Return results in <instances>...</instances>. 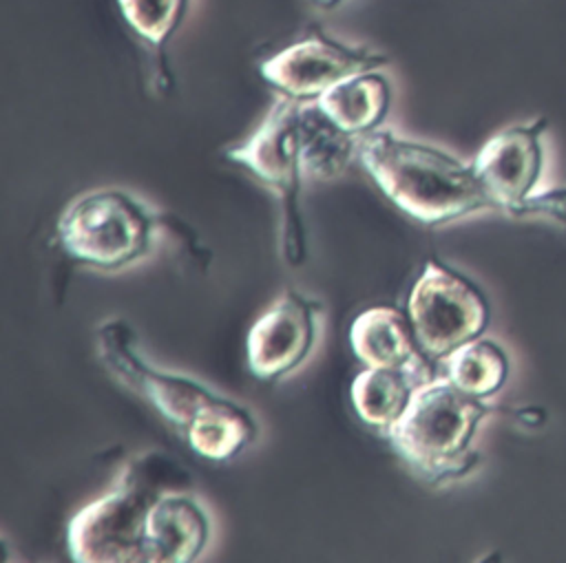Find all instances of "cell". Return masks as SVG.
<instances>
[{"mask_svg":"<svg viewBox=\"0 0 566 563\" xmlns=\"http://www.w3.org/2000/svg\"><path fill=\"white\" fill-rule=\"evenodd\" d=\"M356 155L385 196L420 223L440 225L493 210L473 163L436 146L374 130L358 137Z\"/></svg>","mask_w":566,"mask_h":563,"instance_id":"6da1fadb","label":"cell"},{"mask_svg":"<svg viewBox=\"0 0 566 563\" xmlns=\"http://www.w3.org/2000/svg\"><path fill=\"white\" fill-rule=\"evenodd\" d=\"M489 411L484 400L464 393L447 375H436L416 386L387 437L422 481L438 486L471 470L478 457L469 444Z\"/></svg>","mask_w":566,"mask_h":563,"instance_id":"7a4b0ae2","label":"cell"},{"mask_svg":"<svg viewBox=\"0 0 566 563\" xmlns=\"http://www.w3.org/2000/svg\"><path fill=\"white\" fill-rule=\"evenodd\" d=\"M175 468L164 457H142L126 466L115 488L73 514L66 530L69 554L77 563L146 561V525Z\"/></svg>","mask_w":566,"mask_h":563,"instance_id":"3957f363","label":"cell"},{"mask_svg":"<svg viewBox=\"0 0 566 563\" xmlns=\"http://www.w3.org/2000/svg\"><path fill=\"white\" fill-rule=\"evenodd\" d=\"M155 234L157 219L150 208L119 188L77 196L57 221V241L66 256L104 272L146 258Z\"/></svg>","mask_w":566,"mask_h":563,"instance_id":"277c9868","label":"cell"},{"mask_svg":"<svg viewBox=\"0 0 566 563\" xmlns=\"http://www.w3.org/2000/svg\"><path fill=\"white\" fill-rule=\"evenodd\" d=\"M228 159L248 168L274 192L281 210V254L290 267H301L307 256V236L301 212L303 137L298 99L285 95L276 99L254 135L228 150Z\"/></svg>","mask_w":566,"mask_h":563,"instance_id":"5b68a950","label":"cell"},{"mask_svg":"<svg viewBox=\"0 0 566 563\" xmlns=\"http://www.w3.org/2000/svg\"><path fill=\"white\" fill-rule=\"evenodd\" d=\"M407 314L416 340L429 360H444L482 336L489 305L473 280L444 263L427 261L411 287Z\"/></svg>","mask_w":566,"mask_h":563,"instance_id":"8992f818","label":"cell"},{"mask_svg":"<svg viewBox=\"0 0 566 563\" xmlns=\"http://www.w3.org/2000/svg\"><path fill=\"white\" fill-rule=\"evenodd\" d=\"M97 349L104 367L142 400H146L170 424L186 431L199 408L217 393L206 384L153 367L137 347L133 329L124 320H108L97 329Z\"/></svg>","mask_w":566,"mask_h":563,"instance_id":"52a82bcc","label":"cell"},{"mask_svg":"<svg viewBox=\"0 0 566 563\" xmlns=\"http://www.w3.org/2000/svg\"><path fill=\"white\" fill-rule=\"evenodd\" d=\"M387 64L389 57L380 53L314 33L268 57L261 64V77L285 97L305 102L352 75L378 71Z\"/></svg>","mask_w":566,"mask_h":563,"instance_id":"ba28073f","label":"cell"},{"mask_svg":"<svg viewBox=\"0 0 566 563\" xmlns=\"http://www.w3.org/2000/svg\"><path fill=\"white\" fill-rule=\"evenodd\" d=\"M323 305L294 289L283 291L248 333V364L263 382L296 371L310 355L318 333Z\"/></svg>","mask_w":566,"mask_h":563,"instance_id":"9c48e42d","label":"cell"},{"mask_svg":"<svg viewBox=\"0 0 566 563\" xmlns=\"http://www.w3.org/2000/svg\"><path fill=\"white\" fill-rule=\"evenodd\" d=\"M544 128L546 119L504 128L493 135L471 161L493 210L515 214L533 194L542 172Z\"/></svg>","mask_w":566,"mask_h":563,"instance_id":"30bf717a","label":"cell"},{"mask_svg":"<svg viewBox=\"0 0 566 563\" xmlns=\"http://www.w3.org/2000/svg\"><path fill=\"white\" fill-rule=\"evenodd\" d=\"M349 344L367 367L407 371L418 384L436 378L431 360L416 340L409 314L396 307L380 305L358 314L349 327Z\"/></svg>","mask_w":566,"mask_h":563,"instance_id":"8fae6325","label":"cell"},{"mask_svg":"<svg viewBox=\"0 0 566 563\" xmlns=\"http://www.w3.org/2000/svg\"><path fill=\"white\" fill-rule=\"evenodd\" d=\"M208 539L210 519L197 499L179 490L157 497L146 525L148 563H190L201 556Z\"/></svg>","mask_w":566,"mask_h":563,"instance_id":"7c38bea8","label":"cell"},{"mask_svg":"<svg viewBox=\"0 0 566 563\" xmlns=\"http://www.w3.org/2000/svg\"><path fill=\"white\" fill-rule=\"evenodd\" d=\"M318 110L343 132L363 137L378 130L391 104V84L378 71L352 75L314 99Z\"/></svg>","mask_w":566,"mask_h":563,"instance_id":"4fadbf2b","label":"cell"},{"mask_svg":"<svg viewBox=\"0 0 566 563\" xmlns=\"http://www.w3.org/2000/svg\"><path fill=\"white\" fill-rule=\"evenodd\" d=\"M190 448L214 461L234 457L256 435V422L252 413L221 395H214L184 431Z\"/></svg>","mask_w":566,"mask_h":563,"instance_id":"5bb4252c","label":"cell"},{"mask_svg":"<svg viewBox=\"0 0 566 563\" xmlns=\"http://www.w3.org/2000/svg\"><path fill=\"white\" fill-rule=\"evenodd\" d=\"M416 386L418 380L407 371L367 367L354 378L349 395L358 417L387 433L407 411Z\"/></svg>","mask_w":566,"mask_h":563,"instance_id":"9a60e30c","label":"cell"},{"mask_svg":"<svg viewBox=\"0 0 566 563\" xmlns=\"http://www.w3.org/2000/svg\"><path fill=\"white\" fill-rule=\"evenodd\" d=\"M301 137L303 168L321 179L340 174L358 146V139L338 130L316 104L301 106Z\"/></svg>","mask_w":566,"mask_h":563,"instance_id":"2e32d148","label":"cell"},{"mask_svg":"<svg viewBox=\"0 0 566 563\" xmlns=\"http://www.w3.org/2000/svg\"><path fill=\"white\" fill-rule=\"evenodd\" d=\"M447 378L473 397H489L500 391L509 373L504 351L484 338H475L442 360Z\"/></svg>","mask_w":566,"mask_h":563,"instance_id":"e0dca14e","label":"cell"},{"mask_svg":"<svg viewBox=\"0 0 566 563\" xmlns=\"http://www.w3.org/2000/svg\"><path fill=\"white\" fill-rule=\"evenodd\" d=\"M128 26L150 46L161 49L186 13L188 0H117Z\"/></svg>","mask_w":566,"mask_h":563,"instance_id":"ac0fdd59","label":"cell"},{"mask_svg":"<svg viewBox=\"0 0 566 563\" xmlns=\"http://www.w3.org/2000/svg\"><path fill=\"white\" fill-rule=\"evenodd\" d=\"M332 2H338V0H332Z\"/></svg>","mask_w":566,"mask_h":563,"instance_id":"d6986e66","label":"cell"}]
</instances>
